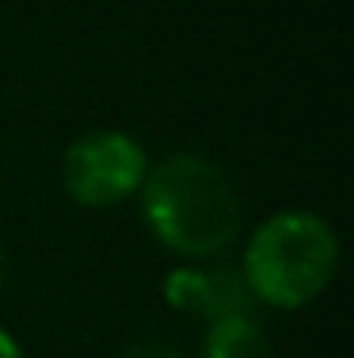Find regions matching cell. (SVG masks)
<instances>
[{"mask_svg": "<svg viewBox=\"0 0 354 358\" xmlns=\"http://www.w3.org/2000/svg\"><path fill=\"white\" fill-rule=\"evenodd\" d=\"M141 214L168 252L221 255L240 233V194L214 160L175 152L141 179Z\"/></svg>", "mask_w": 354, "mask_h": 358, "instance_id": "6da1fadb", "label": "cell"}, {"mask_svg": "<svg viewBox=\"0 0 354 358\" xmlns=\"http://www.w3.org/2000/svg\"><path fill=\"white\" fill-rule=\"evenodd\" d=\"M240 271L256 301H267L274 309H301L316 301L335 278L339 241L324 217L282 210L256 229Z\"/></svg>", "mask_w": 354, "mask_h": 358, "instance_id": "7a4b0ae2", "label": "cell"}, {"mask_svg": "<svg viewBox=\"0 0 354 358\" xmlns=\"http://www.w3.org/2000/svg\"><path fill=\"white\" fill-rule=\"evenodd\" d=\"M149 164L141 145L130 134L118 130H91L77 138L61 157V183L77 206L103 210L118 206L141 191Z\"/></svg>", "mask_w": 354, "mask_h": 358, "instance_id": "3957f363", "label": "cell"}, {"mask_svg": "<svg viewBox=\"0 0 354 358\" xmlns=\"http://www.w3.org/2000/svg\"><path fill=\"white\" fill-rule=\"evenodd\" d=\"M164 297L172 309L198 317L206 324H221L233 317H256V294L240 267H179L164 278Z\"/></svg>", "mask_w": 354, "mask_h": 358, "instance_id": "277c9868", "label": "cell"}, {"mask_svg": "<svg viewBox=\"0 0 354 358\" xmlns=\"http://www.w3.org/2000/svg\"><path fill=\"white\" fill-rule=\"evenodd\" d=\"M202 358H274V347L256 317H233L209 324Z\"/></svg>", "mask_w": 354, "mask_h": 358, "instance_id": "5b68a950", "label": "cell"}, {"mask_svg": "<svg viewBox=\"0 0 354 358\" xmlns=\"http://www.w3.org/2000/svg\"><path fill=\"white\" fill-rule=\"evenodd\" d=\"M122 358H187V355H183L175 343L160 339V336H141V339H133V343L126 347Z\"/></svg>", "mask_w": 354, "mask_h": 358, "instance_id": "8992f818", "label": "cell"}, {"mask_svg": "<svg viewBox=\"0 0 354 358\" xmlns=\"http://www.w3.org/2000/svg\"><path fill=\"white\" fill-rule=\"evenodd\" d=\"M0 358H23V351H20V343H15V339L8 336L4 328H0Z\"/></svg>", "mask_w": 354, "mask_h": 358, "instance_id": "52a82bcc", "label": "cell"}, {"mask_svg": "<svg viewBox=\"0 0 354 358\" xmlns=\"http://www.w3.org/2000/svg\"><path fill=\"white\" fill-rule=\"evenodd\" d=\"M8 275H12V263H8V252H4V244H0V294H4V286H8Z\"/></svg>", "mask_w": 354, "mask_h": 358, "instance_id": "ba28073f", "label": "cell"}]
</instances>
